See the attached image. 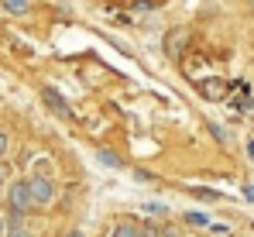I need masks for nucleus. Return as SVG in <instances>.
Masks as SVG:
<instances>
[{"mask_svg":"<svg viewBox=\"0 0 254 237\" xmlns=\"http://www.w3.org/2000/svg\"><path fill=\"white\" fill-rule=\"evenodd\" d=\"M31 193H28V182L24 179H17V182H10L7 186V210L10 213H31Z\"/></svg>","mask_w":254,"mask_h":237,"instance_id":"f257e3e1","label":"nucleus"},{"mask_svg":"<svg viewBox=\"0 0 254 237\" xmlns=\"http://www.w3.org/2000/svg\"><path fill=\"white\" fill-rule=\"evenodd\" d=\"M24 182H28V193H31V203H35V206H48V203L55 199V182H52V179L31 175V179H24Z\"/></svg>","mask_w":254,"mask_h":237,"instance_id":"f03ea898","label":"nucleus"},{"mask_svg":"<svg viewBox=\"0 0 254 237\" xmlns=\"http://www.w3.org/2000/svg\"><path fill=\"white\" fill-rule=\"evenodd\" d=\"M42 96H45V103H48V107H52V110H55V114H59L62 120H72V110H69V103H65V100H62L55 89H45Z\"/></svg>","mask_w":254,"mask_h":237,"instance_id":"7ed1b4c3","label":"nucleus"},{"mask_svg":"<svg viewBox=\"0 0 254 237\" xmlns=\"http://www.w3.org/2000/svg\"><path fill=\"white\" fill-rule=\"evenodd\" d=\"M110 237H144V227L141 224H130V220H121L110 227Z\"/></svg>","mask_w":254,"mask_h":237,"instance_id":"20e7f679","label":"nucleus"},{"mask_svg":"<svg viewBox=\"0 0 254 237\" xmlns=\"http://www.w3.org/2000/svg\"><path fill=\"white\" fill-rule=\"evenodd\" d=\"M186 41H189V31H172L169 41H165V52H169L172 59H179L182 48H186Z\"/></svg>","mask_w":254,"mask_h":237,"instance_id":"39448f33","label":"nucleus"},{"mask_svg":"<svg viewBox=\"0 0 254 237\" xmlns=\"http://www.w3.org/2000/svg\"><path fill=\"white\" fill-rule=\"evenodd\" d=\"M3 237H35V231L28 227V224H17V227H7V234Z\"/></svg>","mask_w":254,"mask_h":237,"instance_id":"423d86ee","label":"nucleus"},{"mask_svg":"<svg viewBox=\"0 0 254 237\" xmlns=\"http://www.w3.org/2000/svg\"><path fill=\"white\" fill-rule=\"evenodd\" d=\"M3 7L10 14H28V0H3Z\"/></svg>","mask_w":254,"mask_h":237,"instance_id":"0eeeda50","label":"nucleus"},{"mask_svg":"<svg viewBox=\"0 0 254 237\" xmlns=\"http://www.w3.org/2000/svg\"><path fill=\"white\" fill-rule=\"evenodd\" d=\"M100 161H103V165H114V168H121V165H124L121 158H117V155H110V152H100Z\"/></svg>","mask_w":254,"mask_h":237,"instance_id":"6e6552de","label":"nucleus"},{"mask_svg":"<svg viewBox=\"0 0 254 237\" xmlns=\"http://www.w3.org/2000/svg\"><path fill=\"white\" fill-rule=\"evenodd\" d=\"M203 89H206V96H210V100H220V82H206Z\"/></svg>","mask_w":254,"mask_h":237,"instance_id":"1a4fd4ad","label":"nucleus"},{"mask_svg":"<svg viewBox=\"0 0 254 237\" xmlns=\"http://www.w3.org/2000/svg\"><path fill=\"white\" fill-rule=\"evenodd\" d=\"M210 234H213V237H230V227H223V224H213Z\"/></svg>","mask_w":254,"mask_h":237,"instance_id":"9d476101","label":"nucleus"},{"mask_svg":"<svg viewBox=\"0 0 254 237\" xmlns=\"http://www.w3.org/2000/svg\"><path fill=\"white\" fill-rule=\"evenodd\" d=\"M7 148H10V138H7V131H0V158L7 155Z\"/></svg>","mask_w":254,"mask_h":237,"instance_id":"9b49d317","label":"nucleus"},{"mask_svg":"<svg viewBox=\"0 0 254 237\" xmlns=\"http://www.w3.org/2000/svg\"><path fill=\"white\" fill-rule=\"evenodd\" d=\"M186 220H189V224H199V227H206V217H199V213H186Z\"/></svg>","mask_w":254,"mask_h":237,"instance_id":"f8f14e48","label":"nucleus"},{"mask_svg":"<svg viewBox=\"0 0 254 237\" xmlns=\"http://www.w3.org/2000/svg\"><path fill=\"white\" fill-rule=\"evenodd\" d=\"M7 179H10V168H7V161H3V165H0V186H3Z\"/></svg>","mask_w":254,"mask_h":237,"instance_id":"ddd939ff","label":"nucleus"},{"mask_svg":"<svg viewBox=\"0 0 254 237\" xmlns=\"http://www.w3.org/2000/svg\"><path fill=\"white\" fill-rule=\"evenodd\" d=\"M7 234V217H3V213H0V237Z\"/></svg>","mask_w":254,"mask_h":237,"instance_id":"4468645a","label":"nucleus"},{"mask_svg":"<svg viewBox=\"0 0 254 237\" xmlns=\"http://www.w3.org/2000/svg\"><path fill=\"white\" fill-rule=\"evenodd\" d=\"M248 7H251V10H254V0H248Z\"/></svg>","mask_w":254,"mask_h":237,"instance_id":"2eb2a0df","label":"nucleus"}]
</instances>
